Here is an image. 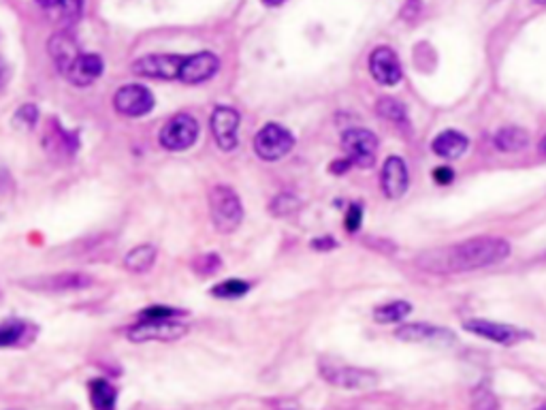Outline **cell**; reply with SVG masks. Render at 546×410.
Instances as JSON below:
<instances>
[{
    "label": "cell",
    "instance_id": "1",
    "mask_svg": "<svg viewBox=\"0 0 546 410\" xmlns=\"http://www.w3.org/2000/svg\"><path fill=\"white\" fill-rule=\"evenodd\" d=\"M511 255V244L501 237H476L446 248H433L416 259V265L429 274H459L481 269L504 261Z\"/></svg>",
    "mask_w": 546,
    "mask_h": 410
},
{
    "label": "cell",
    "instance_id": "2",
    "mask_svg": "<svg viewBox=\"0 0 546 410\" xmlns=\"http://www.w3.org/2000/svg\"><path fill=\"white\" fill-rule=\"evenodd\" d=\"M210 212L218 234H233L243 220V205L231 186H213L210 193Z\"/></svg>",
    "mask_w": 546,
    "mask_h": 410
},
{
    "label": "cell",
    "instance_id": "3",
    "mask_svg": "<svg viewBox=\"0 0 546 410\" xmlns=\"http://www.w3.org/2000/svg\"><path fill=\"white\" fill-rule=\"evenodd\" d=\"M177 316H163V318H141L137 325L128 329L131 342H174L188 334V325L175 321Z\"/></svg>",
    "mask_w": 546,
    "mask_h": 410
},
{
    "label": "cell",
    "instance_id": "4",
    "mask_svg": "<svg viewBox=\"0 0 546 410\" xmlns=\"http://www.w3.org/2000/svg\"><path fill=\"white\" fill-rule=\"evenodd\" d=\"M294 137L280 125L263 126L254 139V152L263 161H280L293 150Z\"/></svg>",
    "mask_w": 546,
    "mask_h": 410
},
{
    "label": "cell",
    "instance_id": "5",
    "mask_svg": "<svg viewBox=\"0 0 546 410\" xmlns=\"http://www.w3.org/2000/svg\"><path fill=\"white\" fill-rule=\"evenodd\" d=\"M196 137H199V125H196V120L188 114H177L161 131L163 148L171 152L188 150L190 145L196 142Z\"/></svg>",
    "mask_w": 546,
    "mask_h": 410
},
{
    "label": "cell",
    "instance_id": "6",
    "mask_svg": "<svg viewBox=\"0 0 546 410\" xmlns=\"http://www.w3.org/2000/svg\"><path fill=\"white\" fill-rule=\"evenodd\" d=\"M342 148L352 165L372 167L373 161H376L378 137L372 131H365V128H351V131L343 133Z\"/></svg>",
    "mask_w": 546,
    "mask_h": 410
},
{
    "label": "cell",
    "instance_id": "7",
    "mask_svg": "<svg viewBox=\"0 0 546 410\" xmlns=\"http://www.w3.org/2000/svg\"><path fill=\"white\" fill-rule=\"evenodd\" d=\"M184 63L186 56H177V54H152L133 63V73L150 79H180Z\"/></svg>",
    "mask_w": 546,
    "mask_h": 410
},
{
    "label": "cell",
    "instance_id": "8",
    "mask_svg": "<svg viewBox=\"0 0 546 410\" xmlns=\"http://www.w3.org/2000/svg\"><path fill=\"white\" fill-rule=\"evenodd\" d=\"M114 105L122 115L139 118V115L150 114L152 109H154V95H152L145 85L128 84L115 93Z\"/></svg>",
    "mask_w": 546,
    "mask_h": 410
},
{
    "label": "cell",
    "instance_id": "9",
    "mask_svg": "<svg viewBox=\"0 0 546 410\" xmlns=\"http://www.w3.org/2000/svg\"><path fill=\"white\" fill-rule=\"evenodd\" d=\"M22 286L33 291H43V293H66V291H79L92 285V278L85 276L82 272H63V274H52V276H39L22 280Z\"/></svg>",
    "mask_w": 546,
    "mask_h": 410
},
{
    "label": "cell",
    "instance_id": "10",
    "mask_svg": "<svg viewBox=\"0 0 546 410\" xmlns=\"http://www.w3.org/2000/svg\"><path fill=\"white\" fill-rule=\"evenodd\" d=\"M465 329L472 334L481 335V338L498 342V345H504V346L517 345V342L527 338V334L521 332V329H517V327L504 325V323L482 321V318H478V321H468L465 323Z\"/></svg>",
    "mask_w": 546,
    "mask_h": 410
},
{
    "label": "cell",
    "instance_id": "11",
    "mask_svg": "<svg viewBox=\"0 0 546 410\" xmlns=\"http://www.w3.org/2000/svg\"><path fill=\"white\" fill-rule=\"evenodd\" d=\"M370 71L382 85H395L402 79V63L391 47H378L370 56Z\"/></svg>",
    "mask_w": 546,
    "mask_h": 410
},
{
    "label": "cell",
    "instance_id": "12",
    "mask_svg": "<svg viewBox=\"0 0 546 410\" xmlns=\"http://www.w3.org/2000/svg\"><path fill=\"white\" fill-rule=\"evenodd\" d=\"M220 66V60L216 54L212 52H199L194 56H186V63L182 66L180 79L184 84L194 85V84H204L207 79H212L216 75Z\"/></svg>",
    "mask_w": 546,
    "mask_h": 410
},
{
    "label": "cell",
    "instance_id": "13",
    "mask_svg": "<svg viewBox=\"0 0 546 410\" xmlns=\"http://www.w3.org/2000/svg\"><path fill=\"white\" fill-rule=\"evenodd\" d=\"M239 131V114L233 107H218L212 114V133L216 137L218 148L233 150L237 145Z\"/></svg>",
    "mask_w": 546,
    "mask_h": 410
},
{
    "label": "cell",
    "instance_id": "14",
    "mask_svg": "<svg viewBox=\"0 0 546 410\" xmlns=\"http://www.w3.org/2000/svg\"><path fill=\"white\" fill-rule=\"evenodd\" d=\"M323 375L335 387L343 389H373L378 385V375L359 368H323Z\"/></svg>",
    "mask_w": 546,
    "mask_h": 410
},
{
    "label": "cell",
    "instance_id": "15",
    "mask_svg": "<svg viewBox=\"0 0 546 410\" xmlns=\"http://www.w3.org/2000/svg\"><path fill=\"white\" fill-rule=\"evenodd\" d=\"M408 167L400 156L386 158L382 167V191L389 199H400L408 191Z\"/></svg>",
    "mask_w": 546,
    "mask_h": 410
},
{
    "label": "cell",
    "instance_id": "16",
    "mask_svg": "<svg viewBox=\"0 0 546 410\" xmlns=\"http://www.w3.org/2000/svg\"><path fill=\"white\" fill-rule=\"evenodd\" d=\"M47 50H49V56H52V60H54V65H56L58 71H63L65 75H66V71L73 66V63L82 56V54H79L77 41L73 39L69 33L54 35L52 39H49Z\"/></svg>",
    "mask_w": 546,
    "mask_h": 410
},
{
    "label": "cell",
    "instance_id": "17",
    "mask_svg": "<svg viewBox=\"0 0 546 410\" xmlns=\"http://www.w3.org/2000/svg\"><path fill=\"white\" fill-rule=\"evenodd\" d=\"M103 71H105V65H103V60L98 58L96 54H82V56L73 63L71 69L66 71V77H69L73 85L84 88V85L96 82V79L103 75Z\"/></svg>",
    "mask_w": 546,
    "mask_h": 410
},
{
    "label": "cell",
    "instance_id": "18",
    "mask_svg": "<svg viewBox=\"0 0 546 410\" xmlns=\"http://www.w3.org/2000/svg\"><path fill=\"white\" fill-rule=\"evenodd\" d=\"M468 137L459 131H444L433 139L432 150L442 158H459L468 150Z\"/></svg>",
    "mask_w": 546,
    "mask_h": 410
},
{
    "label": "cell",
    "instance_id": "19",
    "mask_svg": "<svg viewBox=\"0 0 546 410\" xmlns=\"http://www.w3.org/2000/svg\"><path fill=\"white\" fill-rule=\"evenodd\" d=\"M397 338L403 342H444L452 340V334L444 332V329L425 325V323H412V325H403L397 329Z\"/></svg>",
    "mask_w": 546,
    "mask_h": 410
},
{
    "label": "cell",
    "instance_id": "20",
    "mask_svg": "<svg viewBox=\"0 0 546 410\" xmlns=\"http://www.w3.org/2000/svg\"><path fill=\"white\" fill-rule=\"evenodd\" d=\"M495 148L501 152H519L527 148V144H530V135L523 128L519 126H506L501 128V131L495 133L493 137Z\"/></svg>",
    "mask_w": 546,
    "mask_h": 410
},
{
    "label": "cell",
    "instance_id": "21",
    "mask_svg": "<svg viewBox=\"0 0 546 410\" xmlns=\"http://www.w3.org/2000/svg\"><path fill=\"white\" fill-rule=\"evenodd\" d=\"M156 261V248L154 246H137L124 256V267L133 274H145L150 272L152 265Z\"/></svg>",
    "mask_w": 546,
    "mask_h": 410
},
{
    "label": "cell",
    "instance_id": "22",
    "mask_svg": "<svg viewBox=\"0 0 546 410\" xmlns=\"http://www.w3.org/2000/svg\"><path fill=\"white\" fill-rule=\"evenodd\" d=\"M28 332L30 323L20 321V318H9V321L3 323V329H0V345L5 348L17 346L20 342L28 338Z\"/></svg>",
    "mask_w": 546,
    "mask_h": 410
},
{
    "label": "cell",
    "instance_id": "23",
    "mask_svg": "<svg viewBox=\"0 0 546 410\" xmlns=\"http://www.w3.org/2000/svg\"><path fill=\"white\" fill-rule=\"evenodd\" d=\"M410 310H412V305L408 302H391L378 305V308L373 310V318H376L378 323H382V325H389V323L403 321V318L410 315Z\"/></svg>",
    "mask_w": 546,
    "mask_h": 410
},
{
    "label": "cell",
    "instance_id": "24",
    "mask_svg": "<svg viewBox=\"0 0 546 410\" xmlns=\"http://www.w3.org/2000/svg\"><path fill=\"white\" fill-rule=\"evenodd\" d=\"M90 400H92V406H94V408H101V410L114 408L115 389L107 381L98 378V381L90 383Z\"/></svg>",
    "mask_w": 546,
    "mask_h": 410
},
{
    "label": "cell",
    "instance_id": "25",
    "mask_svg": "<svg viewBox=\"0 0 546 410\" xmlns=\"http://www.w3.org/2000/svg\"><path fill=\"white\" fill-rule=\"evenodd\" d=\"M378 114L382 115L384 120L397 122V125H403V122H406V107L395 99H380Z\"/></svg>",
    "mask_w": 546,
    "mask_h": 410
},
{
    "label": "cell",
    "instance_id": "26",
    "mask_svg": "<svg viewBox=\"0 0 546 410\" xmlns=\"http://www.w3.org/2000/svg\"><path fill=\"white\" fill-rule=\"evenodd\" d=\"M250 285L243 283V280H226V283L213 286L212 293L216 297H224V299H235V297H242L248 293Z\"/></svg>",
    "mask_w": 546,
    "mask_h": 410
},
{
    "label": "cell",
    "instance_id": "27",
    "mask_svg": "<svg viewBox=\"0 0 546 410\" xmlns=\"http://www.w3.org/2000/svg\"><path fill=\"white\" fill-rule=\"evenodd\" d=\"M269 210H272L273 216H280V218L291 216V214L299 210V201L294 199L293 195H280V197H275L272 201V207H269Z\"/></svg>",
    "mask_w": 546,
    "mask_h": 410
},
{
    "label": "cell",
    "instance_id": "28",
    "mask_svg": "<svg viewBox=\"0 0 546 410\" xmlns=\"http://www.w3.org/2000/svg\"><path fill=\"white\" fill-rule=\"evenodd\" d=\"M193 269L199 276H212V274H216L220 269V259L218 255H199L193 263Z\"/></svg>",
    "mask_w": 546,
    "mask_h": 410
},
{
    "label": "cell",
    "instance_id": "29",
    "mask_svg": "<svg viewBox=\"0 0 546 410\" xmlns=\"http://www.w3.org/2000/svg\"><path fill=\"white\" fill-rule=\"evenodd\" d=\"M36 118H39V112H36L35 105H22L20 109H17L14 120H15V126L20 128H30L35 126Z\"/></svg>",
    "mask_w": 546,
    "mask_h": 410
},
{
    "label": "cell",
    "instance_id": "30",
    "mask_svg": "<svg viewBox=\"0 0 546 410\" xmlns=\"http://www.w3.org/2000/svg\"><path fill=\"white\" fill-rule=\"evenodd\" d=\"M58 7L66 22H75L84 14V0H60Z\"/></svg>",
    "mask_w": 546,
    "mask_h": 410
},
{
    "label": "cell",
    "instance_id": "31",
    "mask_svg": "<svg viewBox=\"0 0 546 410\" xmlns=\"http://www.w3.org/2000/svg\"><path fill=\"white\" fill-rule=\"evenodd\" d=\"M182 310L167 308V305H150V308L141 312V318H163V316H182Z\"/></svg>",
    "mask_w": 546,
    "mask_h": 410
},
{
    "label": "cell",
    "instance_id": "32",
    "mask_svg": "<svg viewBox=\"0 0 546 410\" xmlns=\"http://www.w3.org/2000/svg\"><path fill=\"white\" fill-rule=\"evenodd\" d=\"M361 220H363V207L359 204H352L351 210L346 214V229L351 231V234H354V231L361 226Z\"/></svg>",
    "mask_w": 546,
    "mask_h": 410
},
{
    "label": "cell",
    "instance_id": "33",
    "mask_svg": "<svg viewBox=\"0 0 546 410\" xmlns=\"http://www.w3.org/2000/svg\"><path fill=\"white\" fill-rule=\"evenodd\" d=\"M452 177H455V174H452V169L449 167H438L433 171V180L438 182V185H451Z\"/></svg>",
    "mask_w": 546,
    "mask_h": 410
},
{
    "label": "cell",
    "instance_id": "34",
    "mask_svg": "<svg viewBox=\"0 0 546 410\" xmlns=\"http://www.w3.org/2000/svg\"><path fill=\"white\" fill-rule=\"evenodd\" d=\"M351 165H352V161L346 156V158H343V161H335L333 165H331V171H333L335 175L346 174V171H348V167H351Z\"/></svg>",
    "mask_w": 546,
    "mask_h": 410
},
{
    "label": "cell",
    "instance_id": "35",
    "mask_svg": "<svg viewBox=\"0 0 546 410\" xmlns=\"http://www.w3.org/2000/svg\"><path fill=\"white\" fill-rule=\"evenodd\" d=\"M312 246L318 248V250H324V248H333L335 242H333V237H318V240H314Z\"/></svg>",
    "mask_w": 546,
    "mask_h": 410
},
{
    "label": "cell",
    "instance_id": "36",
    "mask_svg": "<svg viewBox=\"0 0 546 410\" xmlns=\"http://www.w3.org/2000/svg\"><path fill=\"white\" fill-rule=\"evenodd\" d=\"M36 3H39L41 7H56V5H60V0H36Z\"/></svg>",
    "mask_w": 546,
    "mask_h": 410
},
{
    "label": "cell",
    "instance_id": "37",
    "mask_svg": "<svg viewBox=\"0 0 546 410\" xmlns=\"http://www.w3.org/2000/svg\"><path fill=\"white\" fill-rule=\"evenodd\" d=\"M263 3H265L267 7H278V5L284 3V0H263Z\"/></svg>",
    "mask_w": 546,
    "mask_h": 410
},
{
    "label": "cell",
    "instance_id": "38",
    "mask_svg": "<svg viewBox=\"0 0 546 410\" xmlns=\"http://www.w3.org/2000/svg\"><path fill=\"white\" fill-rule=\"evenodd\" d=\"M540 148H542V152L546 155V137L542 139V144H540Z\"/></svg>",
    "mask_w": 546,
    "mask_h": 410
},
{
    "label": "cell",
    "instance_id": "39",
    "mask_svg": "<svg viewBox=\"0 0 546 410\" xmlns=\"http://www.w3.org/2000/svg\"><path fill=\"white\" fill-rule=\"evenodd\" d=\"M536 3H540V5H546V0H536Z\"/></svg>",
    "mask_w": 546,
    "mask_h": 410
}]
</instances>
